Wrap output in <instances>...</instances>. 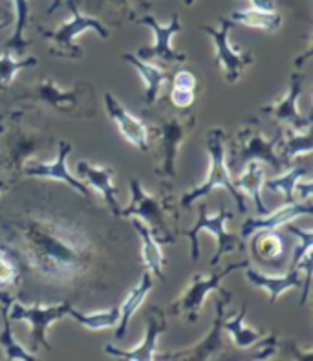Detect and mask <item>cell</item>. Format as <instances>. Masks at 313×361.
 <instances>
[{
  "label": "cell",
  "mask_w": 313,
  "mask_h": 361,
  "mask_svg": "<svg viewBox=\"0 0 313 361\" xmlns=\"http://www.w3.org/2000/svg\"><path fill=\"white\" fill-rule=\"evenodd\" d=\"M17 183L18 182H15V180L8 178V176H4V174H0V197H2V195H6V192L11 191V189H13Z\"/></svg>",
  "instance_id": "cell-41"
},
{
  "label": "cell",
  "mask_w": 313,
  "mask_h": 361,
  "mask_svg": "<svg viewBox=\"0 0 313 361\" xmlns=\"http://www.w3.org/2000/svg\"><path fill=\"white\" fill-rule=\"evenodd\" d=\"M250 264V261H240L233 262V264L223 266L222 270L213 271L209 277H204L200 274L192 275L191 283L180 293V298L171 305L165 314L173 317H185L189 323H195L198 317H200V312L204 308V302L207 299V295L211 292H216L220 288V283H222L226 277L233 274L236 270H244L245 266Z\"/></svg>",
  "instance_id": "cell-10"
},
{
  "label": "cell",
  "mask_w": 313,
  "mask_h": 361,
  "mask_svg": "<svg viewBox=\"0 0 313 361\" xmlns=\"http://www.w3.org/2000/svg\"><path fill=\"white\" fill-rule=\"evenodd\" d=\"M134 23L137 26H149L152 32H154V44L145 46V48H140L137 50V57L143 61H152L159 59L161 63H185L187 55L182 51H176L173 48V37L176 33L182 32V23H180V17L178 13L173 15L171 23L168 24H159L156 20V17L149 13H143L141 17H137Z\"/></svg>",
  "instance_id": "cell-14"
},
{
  "label": "cell",
  "mask_w": 313,
  "mask_h": 361,
  "mask_svg": "<svg viewBox=\"0 0 313 361\" xmlns=\"http://www.w3.org/2000/svg\"><path fill=\"white\" fill-rule=\"evenodd\" d=\"M282 136V127L277 128L275 136L268 137L264 134V128L259 119L250 118L240 125L236 136L233 137L229 151L226 156V165L229 173L238 174L250 161H260L269 165L273 173H282L284 165L277 154V143Z\"/></svg>",
  "instance_id": "cell-6"
},
{
  "label": "cell",
  "mask_w": 313,
  "mask_h": 361,
  "mask_svg": "<svg viewBox=\"0 0 313 361\" xmlns=\"http://www.w3.org/2000/svg\"><path fill=\"white\" fill-rule=\"evenodd\" d=\"M233 23H238L242 26L247 27H257L262 32L275 33L281 30L282 26V17L275 9H242V11H233L231 13Z\"/></svg>",
  "instance_id": "cell-29"
},
{
  "label": "cell",
  "mask_w": 313,
  "mask_h": 361,
  "mask_svg": "<svg viewBox=\"0 0 313 361\" xmlns=\"http://www.w3.org/2000/svg\"><path fill=\"white\" fill-rule=\"evenodd\" d=\"M154 288V281H152V274L149 270H145L141 274L140 283L134 286L130 293L127 295V299L121 302L119 307V321H118V329H116V338L123 339L127 336L128 326H130L132 316L136 314L137 308L143 305L145 298L150 293V290Z\"/></svg>",
  "instance_id": "cell-24"
},
{
  "label": "cell",
  "mask_w": 313,
  "mask_h": 361,
  "mask_svg": "<svg viewBox=\"0 0 313 361\" xmlns=\"http://www.w3.org/2000/svg\"><path fill=\"white\" fill-rule=\"evenodd\" d=\"M245 279L247 283L253 284L254 288L264 290L269 295V301L277 302L282 293L291 288H302L305 286V275L297 266H290V270L284 275H269L262 274L257 268H251L250 264L245 266Z\"/></svg>",
  "instance_id": "cell-19"
},
{
  "label": "cell",
  "mask_w": 313,
  "mask_h": 361,
  "mask_svg": "<svg viewBox=\"0 0 313 361\" xmlns=\"http://www.w3.org/2000/svg\"><path fill=\"white\" fill-rule=\"evenodd\" d=\"M0 246L41 283L97 298L110 288L118 237L96 209L82 211L50 189H33L0 206Z\"/></svg>",
  "instance_id": "cell-1"
},
{
  "label": "cell",
  "mask_w": 313,
  "mask_h": 361,
  "mask_svg": "<svg viewBox=\"0 0 313 361\" xmlns=\"http://www.w3.org/2000/svg\"><path fill=\"white\" fill-rule=\"evenodd\" d=\"M218 298L214 299V305H216V317H214V323L211 326V330L207 332L205 338H202L198 343L191 345V347L185 348H176L174 353L161 354V356H156L158 360H185V361H207L213 360V357L222 356L229 350V343H227L226 332H223V319H226V307L231 301V292L227 290L218 288Z\"/></svg>",
  "instance_id": "cell-11"
},
{
  "label": "cell",
  "mask_w": 313,
  "mask_h": 361,
  "mask_svg": "<svg viewBox=\"0 0 313 361\" xmlns=\"http://www.w3.org/2000/svg\"><path fill=\"white\" fill-rule=\"evenodd\" d=\"M72 152V143L70 142H57V156L54 161L42 160H30L24 164L23 176L27 178H41V180H55L63 182L66 188H72L73 191L79 192L81 197L92 198V192L87 183H82L70 173L66 160Z\"/></svg>",
  "instance_id": "cell-15"
},
{
  "label": "cell",
  "mask_w": 313,
  "mask_h": 361,
  "mask_svg": "<svg viewBox=\"0 0 313 361\" xmlns=\"http://www.w3.org/2000/svg\"><path fill=\"white\" fill-rule=\"evenodd\" d=\"M233 26H235L233 20H226V18H222V27L220 30L205 26V24L200 26L202 32L207 33L211 37V41H213L214 61L222 68L223 79L229 85H235L242 78L244 70L254 63V55L251 51L236 50V48L231 46V42H229V33H231Z\"/></svg>",
  "instance_id": "cell-13"
},
{
  "label": "cell",
  "mask_w": 313,
  "mask_h": 361,
  "mask_svg": "<svg viewBox=\"0 0 313 361\" xmlns=\"http://www.w3.org/2000/svg\"><path fill=\"white\" fill-rule=\"evenodd\" d=\"M123 59L130 63L134 68L137 70L143 81H145V105H152L158 101L159 88L165 81L173 78L168 70H164L161 66H156L152 63H147V61L140 59L136 54H123Z\"/></svg>",
  "instance_id": "cell-25"
},
{
  "label": "cell",
  "mask_w": 313,
  "mask_h": 361,
  "mask_svg": "<svg viewBox=\"0 0 313 361\" xmlns=\"http://www.w3.org/2000/svg\"><path fill=\"white\" fill-rule=\"evenodd\" d=\"M253 8L259 9H275V2L273 0H251Z\"/></svg>",
  "instance_id": "cell-42"
},
{
  "label": "cell",
  "mask_w": 313,
  "mask_h": 361,
  "mask_svg": "<svg viewBox=\"0 0 313 361\" xmlns=\"http://www.w3.org/2000/svg\"><path fill=\"white\" fill-rule=\"evenodd\" d=\"M226 130L223 128H211L207 133V152L211 158V165H209L207 178L195 188L192 191L185 192L180 200V207L182 209H189L195 202H200L202 198L209 197L211 191L216 188L226 189L236 202V207L240 209V213L247 211L245 206V198L238 189L235 188V183L231 180V173L226 165Z\"/></svg>",
  "instance_id": "cell-7"
},
{
  "label": "cell",
  "mask_w": 313,
  "mask_h": 361,
  "mask_svg": "<svg viewBox=\"0 0 313 361\" xmlns=\"http://www.w3.org/2000/svg\"><path fill=\"white\" fill-rule=\"evenodd\" d=\"M18 283H20V266L6 247L0 246V286L17 288Z\"/></svg>",
  "instance_id": "cell-36"
},
{
  "label": "cell",
  "mask_w": 313,
  "mask_h": 361,
  "mask_svg": "<svg viewBox=\"0 0 313 361\" xmlns=\"http://www.w3.org/2000/svg\"><path fill=\"white\" fill-rule=\"evenodd\" d=\"M15 9V30L6 42V50L11 54H23L32 42L26 39V27L30 24V2L27 0H11Z\"/></svg>",
  "instance_id": "cell-31"
},
{
  "label": "cell",
  "mask_w": 313,
  "mask_h": 361,
  "mask_svg": "<svg viewBox=\"0 0 313 361\" xmlns=\"http://www.w3.org/2000/svg\"><path fill=\"white\" fill-rule=\"evenodd\" d=\"M254 238L251 243V252L253 257L260 262H271L273 266H277V261H282L286 246H284V235H281L275 229H262L253 233Z\"/></svg>",
  "instance_id": "cell-26"
},
{
  "label": "cell",
  "mask_w": 313,
  "mask_h": 361,
  "mask_svg": "<svg viewBox=\"0 0 313 361\" xmlns=\"http://www.w3.org/2000/svg\"><path fill=\"white\" fill-rule=\"evenodd\" d=\"M68 9L72 13L70 20L61 24L57 30H44L42 26H39V33L50 42L51 55L64 57V59H79V57H82V48L75 42L79 35H82L88 30H94V32L99 33L101 39H109L110 30L103 20L81 11L75 0H68Z\"/></svg>",
  "instance_id": "cell-9"
},
{
  "label": "cell",
  "mask_w": 313,
  "mask_h": 361,
  "mask_svg": "<svg viewBox=\"0 0 313 361\" xmlns=\"http://www.w3.org/2000/svg\"><path fill=\"white\" fill-rule=\"evenodd\" d=\"M15 301V298L6 290H0V305H11Z\"/></svg>",
  "instance_id": "cell-43"
},
{
  "label": "cell",
  "mask_w": 313,
  "mask_h": 361,
  "mask_svg": "<svg viewBox=\"0 0 313 361\" xmlns=\"http://www.w3.org/2000/svg\"><path fill=\"white\" fill-rule=\"evenodd\" d=\"M305 73L295 70L290 75V87L286 96L268 106L260 109V114L268 116L277 123L286 125L291 128H308L312 127V116H305L299 109V99L305 92Z\"/></svg>",
  "instance_id": "cell-16"
},
{
  "label": "cell",
  "mask_w": 313,
  "mask_h": 361,
  "mask_svg": "<svg viewBox=\"0 0 313 361\" xmlns=\"http://www.w3.org/2000/svg\"><path fill=\"white\" fill-rule=\"evenodd\" d=\"M104 106H106V112H109V116L112 118L116 127H118L119 134H121L127 142H130L136 149H140V151H149L150 136L145 121L141 118H136L134 114H130V112H128V110L125 109V106L116 99V96L110 94V92L104 94Z\"/></svg>",
  "instance_id": "cell-18"
},
{
  "label": "cell",
  "mask_w": 313,
  "mask_h": 361,
  "mask_svg": "<svg viewBox=\"0 0 313 361\" xmlns=\"http://www.w3.org/2000/svg\"><path fill=\"white\" fill-rule=\"evenodd\" d=\"M39 61L35 57H26V59H13L11 57V51L6 50L4 55L0 57V90L6 92L11 88L13 85V79L20 70L32 68V66H37Z\"/></svg>",
  "instance_id": "cell-34"
},
{
  "label": "cell",
  "mask_w": 313,
  "mask_h": 361,
  "mask_svg": "<svg viewBox=\"0 0 313 361\" xmlns=\"http://www.w3.org/2000/svg\"><path fill=\"white\" fill-rule=\"evenodd\" d=\"M101 6L110 15V23H121V20H136L145 13L141 9L140 0H101Z\"/></svg>",
  "instance_id": "cell-35"
},
{
  "label": "cell",
  "mask_w": 313,
  "mask_h": 361,
  "mask_svg": "<svg viewBox=\"0 0 313 361\" xmlns=\"http://www.w3.org/2000/svg\"><path fill=\"white\" fill-rule=\"evenodd\" d=\"M185 4L187 6H192V4H195V0H185Z\"/></svg>",
  "instance_id": "cell-46"
},
{
  "label": "cell",
  "mask_w": 313,
  "mask_h": 361,
  "mask_svg": "<svg viewBox=\"0 0 313 361\" xmlns=\"http://www.w3.org/2000/svg\"><path fill=\"white\" fill-rule=\"evenodd\" d=\"M78 173L87 180V185L97 191L104 198V204L109 207L110 215L121 216V206L118 202V189L113 185V169L112 167H101L94 165L88 160H81L78 164Z\"/></svg>",
  "instance_id": "cell-20"
},
{
  "label": "cell",
  "mask_w": 313,
  "mask_h": 361,
  "mask_svg": "<svg viewBox=\"0 0 313 361\" xmlns=\"http://www.w3.org/2000/svg\"><path fill=\"white\" fill-rule=\"evenodd\" d=\"M233 219V213L223 204H220L216 215H209L207 204L202 202L198 206V216L191 229L180 231V235L191 240V261H200V235L204 231L216 238V253L211 259V268H216L227 253L245 252V238L242 235L229 233L226 229L227 220Z\"/></svg>",
  "instance_id": "cell-8"
},
{
  "label": "cell",
  "mask_w": 313,
  "mask_h": 361,
  "mask_svg": "<svg viewBox=\"0 0 313 361\" xmlns=\"http://www.w3.org/2000/svg\"><path fill=\"white\" fill-rule=\"evenodd\" d=\"M121 216L141 220L159 244H174L182 231V207L168 183L147 192L140 180L132 178L130 204L121 209Z\"/></svg>",
  "instance_id": "cell-5"
},
{
  "label": "cell",
  "mask_w": 313,
  "mask_h": 361,
  "mask_svg": "<svg viewBox=\"0 0 313 361\" xmlns=\"http://www.w3.org/2000/svg\"><path fill=\"white\" fill-rule=\"evenodd\" d=\"M68 316L73 317L75 323H79V325H82L88 330H104V329H112V326L118 325L119 307H112L110 310L96 312V314H82V312L70 308Z\"/></svg>",
  "instance_id": "cell-33"
},
{
  "label": "cell",
  "mask_w": 313,
  "mask_h": 361,
  "mask_svg": "<svg viewBox=\"0 0 313 361\" xmlns=\"http://www.w3.org/2000/svg\"><path fill=\"white\" fill-rule=\"evenodd\" d=\"M4 118H6L4 114H0V128H2V123H4Z\"/></svg>",
  "instance_id": "cell-45"
},
{
  "label": "cell",
  "mask_w": 313,
  "mask_h": 361,
  "mask_svg": "<svg viewBox=\"0 0 313 361\" xmlns=\"http://www.w3.org/2000/svg\"><path fill=\"white\" fill-rule=\"evenodd\" d=\"M302 178H308V167L297 165V167H290V169L278 173L275 178L264 180L262 188H266L271 192H278L290 204V202H297L295 185Z\"/></svg>",
  "instance_id": "cell-30"
},
{
  "label": "cell",
  "mask_w": 313,
  "mask_h": 361,
  "mask_svg": "<svg viewBox=\"0 0 313 361\" xmlns=\"http://www.w3.org/2000/svg\"><path fill=\"white\" fill-rule=\"evenodd\" d=\"M245 314H247V305H244L242 310L233 317L226 316V319H223V332L233 339L235 347L240 348V350L259 345L260 339L268 334V332H260V330L245 326Z\"/></svg>",
  "instance_id": "cell-28"
},
{
  "label": "cell",
  "mask_w": 313,
  "mask_h": 361,
  "mask_svg": "<svg viewBox=\"0 0 313 361\" xmlns=\"http://www.w3.org/2000/svg\"><path fill=\"white\" fill-rule=\"evenodd\" d=\"M54 145V137L44 128L26 119V112L13 110L0 128V174L20 182L23 167L30 160H41Z\"/></svg>",
  "instance_id": "cell-4"
},
{
  "label": "cell",
  "mask_w": 313,
  "mask_h": 361,
  "mask_svg": "<svg viewBox=\"0 0 313 361\" xmlns=\"http://www.w3.org/2000/svg\"><path fill=\"white\" fill-rule=\"evenodd\" d=\"M266 180V169L260 161H250L244 165V169L236 174V178L233 180L235 188L240 192H245L247 197L253 200L254 211L257 215L262 216L268 213V207L262 200V185Z\"/></svg>",
  "instance_id": "cell-23"
},
{
  "label": "cell",
  "mask_w": 313,
  "mask_h": 361,
  "mask_svg": "<svg viewBox=\"0 0 313 361\" xmlns=\"http://www.w3.org/2000/svg\"><path fill=\"white\" fill-rule=\"evenodd\" d=\"M9 305H2V330H0V347L4 348V357L9 361H32L35 353H27V348L17 343L11 332V317L8 316Z\"/></svg>",
  "instance_id": "cell-32"
},
{
  "label": "cell",
  "mask_w": 313,
  "mask_h": 361,
  "mask_svg": "<svg viewBox=\"0 0 313 361\" xmlns=\"http://www.w3.org/2000/svg\"><path fill=\"white\" fill-rule=\"evenodd\" d=\"M61 4H63V0H54V2H51V4L48 6V15H54Z\"/></svg>",
  "instance_id": "cell-44"
},
{
  "label": "cell",
  "mask_w": 313,
  "mask_h": 361,
  "mask_svg": "<svg viewBox=\"0 0 313 361\" xmlns=\"http://www.w3.org/2000/svg\"><path fill=\"white\" fill-rule=\"evenodd\" d=\"M13 23V11L4 4V2H0V30L9 24Z\"/></svg>",
  "instance_id": "cell-40"
},
{
  "label": "cell",
  "mask_w": 313,
  "mask_h": 361,
  "mask_svg": "<svg viewBox=\"0 0 313 361\" xmlns=\"http://www.w3.org/2000/svg\"><path fill=\"white\" fill-rule=\"evenodd\" d=\"M132 226L141 237V262L145 266V270H149L150 274L159 277V279H164L165 257L161 247H159V243L150 235L149 228L141 220L132 219Z\"/></svg>",
  "instance_id": "cell-27"
},
{
  "label": "cell",
  "mask_w": 313,
  "mask_h": 361,
  "mask_svg": "<svg viewBox=\"0 0 313 361\" xmlns=\"http://www.w3.org/2000/svg\"><path fill=\"white\" fill-rule=\"evenodd\" d=\"M286 228H288V231L293 235V237L299 238V244L295 246V252H293V259H291V264H290V266H295L297 262L300 261V257L305 255L306 252H312L313 231H305V229L297 228V226H293L291 222H288Z\"/></svg>",
  "instance_id": "cell-37"
},
{
  "label": "cell",
  "mask_w": 313,
  "mask_h": 361,
  "mask_svg": "<svg viewBox=\"0 0 313 361\" xmlns=\"http://www.w3.org/2000/svg\"><path fill=\"white\" fill-rule=\"evenodd\" d=\"M143 121L149 128V136L158 142V165L154 173L165 183L176 178V158L180 145L196 128V114L191 109H176L168 99L156 101L152 105H145Z\"/></svg>",
  "instance_id": "cell-3"
},
{
  "label": "cell",
  "mask_w": 313,
  "mask_h": 361,
  "mask_svg": "<svg viewBox=\"0 0 313 361\" xmlns=\"http://www.w3.org/2000/svg\"><path fill=\"white\" fill-rule=\"evenodd\" d=\"M11 314L9 317L15 321H23L30 325L32 330V336H30V350H39V348H44L50 353L51 345L48 341V326H51L55 321L63 319L64 316H68L70 308H72V302L64 301L57 302V305H41L37 302L33 307H24L20 302H11Z\"/></svg>",
  "instance_id": "cell-12"
},
{
  "label": "cell",
  "mask_w": 313,
  "mask_h": 361,
  "mask_svg": "<svg viewBox=\"0 0 313 361\" xmlns=\"http://www.w3.org/2000/svg\"><path fill=\"white\" fill-rule=\"evenodd\" d=\"M165 330H167V314L154 305V307H150L147 310V332L140 345L132 348H118L106 343L104 345V353L130 361H152L156 360L159 336L164 334Z\"/></svg>",
  "instance_id": "cell-17"
},
{
  "label": "cell",
  "mask_w": 313,
  "mask_h": 361,
  "mask_svg": "<svg viewBox=\"0 0 313 361\" xmlns=\"http://www.w3.org/2000/svg\"><path fill=\"white\" fill-rule=\"evenodd\" d=\"M312 152V127L282 128V136L277 143V154L284 169H290L295 158L308 156Z\"/></svg>",
  "instance_id": "cell-22"
},
{
  "label": "cell",
  "mask_w": 313,
  "mask_h": 361,
  "mask_svg": "<svg viewBox=\"0 0 313 361\" xmlns=\"http://www.w3.org/2000/svg\"><path fill=\"white\" fill-rule=\"evenodd\" d=\"M171 79H173V88H178V90L196 92L198 88V79L189 70H178Z\"/></svg>",
  "instance_id": "cell-38"
},
{
  "label": "cell",
  "mask_w": 313,
  "mask_h": 361,
  "mask_svg": "<svg viewBox=\"0 0 313 361\" xmlns=\"http://www.w3.org/2000/svg\"><path fill=\"white\" fill-rule=\"evenodd\" d=\"M312 202L309 200H297L290 202L286 206L281 207V209L273 211V213H266V215L259 216V219H247L242 224L240 231L242 237L247 238L251 237L257 231H262V229H278L281 226H286L288 222H293L295 219L302 215H312Z\"/></svg>",
  "instance_id": "cell-21"
},
{
  "label": "cell",
  "mask_w": 313,
  "mask_h": 361,
  "mask_svg": "<svg viewBox=\"0 0 313 361\" xmlns=\"http://www.w3.org/2000/svg\"><path fill=\"white\" fill-rule=\"evenodd\" d=\"M195 99L196 92L178 90V88H173V90H171V97H168V101H171L176 109H189V106L195 103Z\"/></svg>",
  "instance_id": "cell-39"
},
{
  "label": "cell",
  "mask_w": 313,
  "mask_h": 361,
  "mask_svg": "<svg viewBox=\"0 0 313 361\" xmlns=\"http://www.w3.org/2000/svg\"><path fill=\"white\" fill-rule=\"evenodd\" d=\"M11 103L15 110L23 112H54L72 119H90L96 116V88L90 81H75L70 88H63L44 75L13 88Z\"/></svg>",
  "instance_id": "cell-2"
}]
</instances>
